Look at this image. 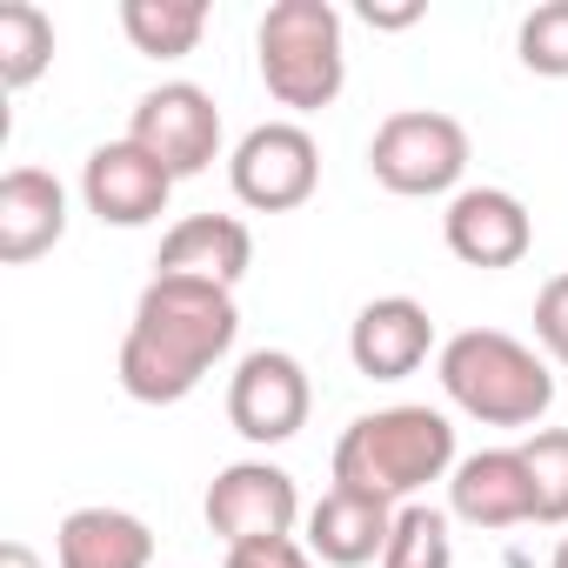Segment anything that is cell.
Returning <instances> with one entry per match:
<instances>
[{
	"label": "cell",
	"instance_id": "1",
	"mask_svg": "<svg viewBox=\"0 0 568 568\" xmlns=\"http://www.w3.org/2000/svg\"><path fill=\"white\" fill-rule=\"evenodd\" d=\"M234 335H241L234 288L187 281V274H154L134 302L128 342H121V388L148 408H174L214 375V362L234 348Z\"/></svg>",
	"mask_w": 568,
	"mask_h": 568
},
{
	"label": "cell",
	"instance_id": "2",
	"mask_svg": "<svg viewBox=\"0 0 568 568\" xmlns=\"http://www.w3.org/2000/svg\"><path fill=\"white\" fill-rule=\"evenodd\" d=\"M455 468V428L435 408H375L355 415L348 435L335 442V488L382 495V501H415L428 481Z\"/></svg>",
	"mask_w": 568,
	"mask_h": 568
},
{
	"label": "cell",
	"instance_id": "3",
	"mask_svg": "<svg viewBox=\"0 0 568 568\" xmlns=\"http://www.w3.org/2000/svg\"><path fill=\"white\" fill-rule=\"evenodd\" d=\"M442 395L481 428H535L555 408V375L528 342L501 328H462L442 342Z\"/></svg>",
	"mask_w": 568,
	"mask_h": 568
},
{
	"label": "cell",
	"instance_id": "4",
	"mask_svg": "<svg viewBox=\"0 0 568 568\" xmlns=\"http://www.w3.org/2000/svg\"><path fill=\"white\" fill-rule=\"evenodd\" d=\"M254 61H261V81L281 108H295V114L335 108V94L348 81L342 14L328 0H274L254 28Z\"/></svg>",
	"mask_w": 568,
	"mask_h": 568
},
{
	"label": "cell",
	"instance_id": "5",
	"mask_svg": "<svg viewBox=\"0 0 568 568\" xmlns=\"http://www.w3.org/2000/svg\"><path fill=\"white\" fill-rule=\"evenodd\" d=\"M368 174L388 187V194H448L462 174H468V128L455 114H435V108H402L375 128L368 141Z\"/></svg>",
	"mask_w": 568,
	"mask_h": 568
},
{
	"label": "cell",
	"instance_id": "6",
	"mask_svg": "<svg viewBox=\"0 0 568 568\" xmlns=\"http://www.w3.org/2000/svg\"><path fill=\"white\" fill-rule=\"evenodd\" d=\"M227 181H234V201L254 214H295L322 187V148L302 121H261L241 134Z\"/></svg>",
	"mask_w": 568,
	"mask_h": 568
},
{
	"label": "cell",
	"instance_id": "7",
	"mask_svg": "<svg viewBox=\"0 0 568 568\" xmlns=\"http://www.w3.org/2000/svg\"><path fill=\"white\" fill-rule=\"evenodd\" d=\"M128 141L148 148L174 181H187V174L214 168V154H221V108H214V94L194 88V81H161V88H148V94L134 101Z\"/></svg>",
	"mask_w": 568,
	"mask_h": 568
},
{
	"label": "cell",
	"instance_id": "8",
	"mask_svg": "<svg viewBox=\"0 0 568 568\" xmlns=\"http://www.w3.org/2000/svg\"><path fill=\"white\" fill-rule=\"evenodd\" d=\"M302 521V495L295 475L274 462H234L207 481V528L227 548H254V541H288Z\"/></svg>",
	"mask_w": 568,
	"mask_h": 568
},
{
	"label": "cell",
	"instance_id": "9",
	"mask_svg": "<svg viewBox=\"0 0 568 568\" xmlns=\"http://www.w3.org/2000/svg\"><path fill=\"white\" fill-rule=\"evenodd\" d=\"M308 408H315V388H308V368L281 348H254L234 382H227V422L234 435H247L254 448H274V442H295L308 428Z\"/></svg>",
	"mask_w": 568,
	"mask_h": 568
},
{
	"label": "cell",
	"instance_id": "10",
	"mask_svg": "<svg viewBox=\"0 0 568 568\" xmlns=\"http://www.w3.org/2000/svg\"><path fill=\"white\" fill-rule=\"evenodd\" d=\"M168 194H174V174L134 141H101L81 168V201L101 227H148L168 207Z\"/></svg>",
	"mask_w": 568,
	"mask_h": 568
},
{
	"label": "cell",
	"instance_id": "11",
	"mask_svg": "<svg viewBox=\"0 0 568 568\" xmlns=\"http://www.w3.org/2000/svg\"><path fill=\"white\" fill-rule=\"evenodd\" d=\"M442 241H448L455 261L495 274V267L528 261L535 221H528V207H521L508 187H462V194L448 201V214H442Z\"/></svg>",
	"mask_w": 568,
	"mask_h": 568
},
{
	"label": "cell",
	"instance_id": "12",
	"mask_svg": "<svg viewBox=\"0 0 568 568\" xmlns=\"http://www.w3.org/2000/svg\"><path fill=\"white\" fill-rule=\"evenodd\" d=\"M435 348V315L408 295H382L355 315L348 328V355L368 382H408Z\"/></svg>",
	"mask_w": 568,
	"mask_h": 568
},
{
	"label": "cell",
	"instance_id": "13",
	"mask_svg": "<svg viewBox=\"0 0 568 568\" xmlns=\"http://www.w3.org/2000/svg\"><path fill=\"white\" fill-rule=\"evenodd\" d=\"M448 508L468 528H521V521H535V488H528L521 448H481V455L455 462Z\"/></svg>",
	"mask_w": 568,
	"mask_h": 568
},
{
	"label": "cell",
	"instance_id": "14",
	"mask_svg": "<svg viewBox=\"0 0 568 568\" xmlns=\"http://www.w3.org/2000/svg\"><path fill=\"white\" fill-rule=\"evenodd\" d=\"M395 535V501L382 495H355V488H328L308 508V555L328 568H368L388 555Z\"/></svg>",
	"mask_w": 568,
	"mask_h": 568
},
{
	"label": "cell",
	"instance_id": "15",
	"mask_svg": "<svg viewBox=\"0 0 568 568\" xmlns=\"http://www.w3.org/2000/svg\"><path fill=\"white\" fill-rule=\"evenodd\" d=\"M254 267V234L234 214H187L168 227L154 274H187V281H214V288H234V281Z\"/></svg>",
	"mask_w": 568,
	"mask_h": 568
},
{
	"label": "cell",
	"instance_id": "16",
	"mask_svg": "<svg viewBox=\"0 0 568 568\" xmlns=\"http://www.w3.org/2000/svg\"><path fill=\"white\" fill-rule=\"evenodd\" d=\"M68 234V187L48 168H14L0 181V261L28 267Z\"/></svg>",
	"mask_w": 568,
	"mask_h": 568
},
{
	"label": "cell",
	"instance_id": "17",
	"mask_svg": "<svg viewBox=\"0 0 568 568\" xmlns=\"http://www.w3.org/2000/svg\"><path fill=\"white\" fill-rule=\"evenodd\" d=\"M54 555H61V568H148L154 535L128 508H74L54 535Z\"/></svg>",
	"mask_w": 568,
	"mask_h": 568
},
{
	"label": "cell",
	"instance_id": "18",
	"mask_svg": "<svg viewBox=\"0 0 568 568\" xmlns=\"http://www.w3.org/2000/svg\"><path fill=\"white\" fill-rule=\"evenodd\" d=\"M121 34L148 61H181V54L201 48L207 8H201V0H121Z\"/></svg>",
	"mask_w": 568,
	"mask_h": 568
},
{
	"label": "cell",
	"instance_id": "19",
	"mask_svg": "<svg viewBox=\"0 0 568 568\" xmlns=\"http://www.w3.org/2000/svg\"><path fill=\"white\" fill-rule=\"evenodd\" d=\"M48 68H54V21L34 0H8V8H0V88L21 94Z\"/></svg>",
	"mask_w": 568,
	"mask_h": 568
},
{
	"label": "cell",
	"instance_id": "20",
	"mask_svg": "<svg viewBox=\"0 0 568 568\" xmlns=\"http://www.w3.org/2000/svg\"><path fill=\"white\" fill-rule=\"evenodd\" d=\"M382 568H455V535H448V515H442V508H428V501L395 508V535H388Z\"/></svg>",
	"mask_w": 568,
	"mask_h": 568
},
{
	"label": "cell",
	"instance_id": "21",
	"mask_svg": "<svg viewBox=\"0 0 568 568\" xmlns=\"http://www.w3.org/2000/svg\"><path fill=\"white\" fill-rule=\"evenodd\" d=\"M521 462H528V488H535V521L568 528V428H535L521 442Z\"/></svg>",
	"mask_w": 568,
	"mask_h": 568
},
{
	"label": "cell",
	"instance_id": "22",
	"mask_svg": "<svg viewBox=\"0 0 568 568\" xmlns=\"http://www.w3.org/2000/svg\"><path fill=\"white\" fill-rule=\"evenodd\" d=\"M515 54H521L528 74L568 81V0H541V8L521 21V34H515Z\"/></svg>",
	"mask_w": 568,
	"mask_h": 568
},
{
	"label": "cell",
	"instance_id": "23",
	"mask_svg": "<svg viewBox=\"0 0 568 568\" xmlns=\"http://www.w3.org/2000/svg\"><path fill=\"white\" fill-rule=\"evenodd\" d=\"M535 342H541L548 362L568 368V274L541 281V295H535Z\"/></svg>",
	"mask_w": 568,
	"mask_h": 568
},
{
	"label": "cell",
	"instance_id": "24",
	"mask_svg": "<svg viewBox=\"0 0 568 568\" xmlns=\"http://www.w3.org/2000/svg\"><path fill=\"white\" fill-rule=\"evenodd\" d=\"M227 568H315V555L288 535V541H254V548H227Z\"/></svg>",
	"mask_w": 568,
	"mask_h": 568
},
{
	"label": "cell",
	"instance_id": "25",
	"mask_svg": "<svg viewBox=\"0 0 568 568\" xmlns=\"http://www.w3.org/2000/svg\"><path fill=\"white\" fill-rule=\"evenodd\" d=\"M362 21H368V28H415V21H422V8H415V0H408V8H375V0H368Z\"/></svg>",
	"mask_w": 568,
	"mask_h": 568
},
{
	"label": "cell",
	"instance_id": "26",
	"mask_svg": "<svg viewBox=\"0 0 568 568\" xmlns=\"http://www.w3.org/2000/svg\"><path fill=\"white\" fill-rule=\"evenodd\" d=\"M0 568H41V555L28 541H8V548H0Z\"/></svg>",
	"mask_w": 568,
	"mask_h": 568
},
{
	"label": "cell",
	"instance_id": "27",
	"mask_svg": "<svg viewBox=\"0 0 568 568\" xmlns=\"http://www.w3.org/2000/svg\"><path fill=\"white\" fill-rule=\"evenodd\" d=\"M548 568H568V535L555 541V561H548Z\"/></svg>",
	"mask_w": 568,
	"mask_h": 568
}]
</instances>
